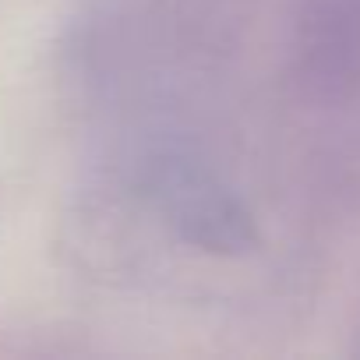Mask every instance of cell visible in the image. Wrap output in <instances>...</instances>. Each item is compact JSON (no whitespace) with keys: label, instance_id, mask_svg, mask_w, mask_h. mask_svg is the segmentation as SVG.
Masks as SVG:
<instances>
[{"label":"cell","instance_id":"obj_1","mask_svg":"<svg viewBox=\"0 0 360 360\" xmlns=\"http://www.w3.org/2000/svg\"><path fill=\"white\" fill-rule=\"evenodd\" d=\"M155 202L176 237L188 248H198L205 255L237 258L258 248V226L255 216L244 209L237 195L219 188L205 173L191 169H166L155 180Z\"/></svg>","mask_w":360,"mask_h":360}]
</instances>
